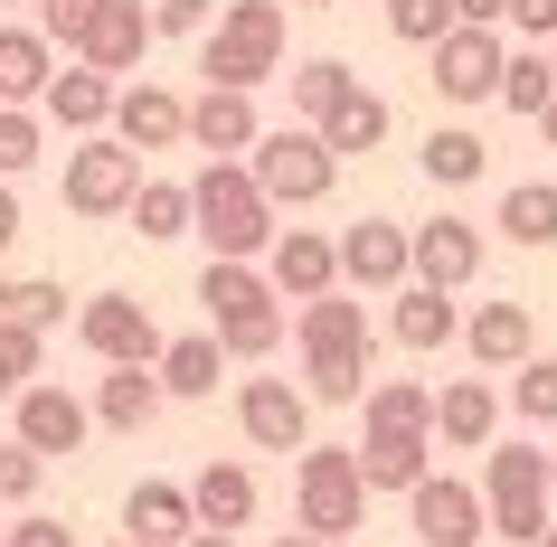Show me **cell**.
<instances>
[{
  "label": "cell",
  "mask_w": 557,
  "mask_h": 547,
  "mask_svg": "<svg viewBox=\"0 0 557 547\" xmlns=\"http://www.w3.org/2000/svg\"><path fill=\"white\" fill-rule=\"evenodd\" d=\"M500 104H510V114H529V123H539V114H548V104H557V58H529V48H520V58L500 66Z\"/></svg>",
  "instance_id": "obj_37"
},
{
  "label": "cell",
  "mask_w": 557,
  "mask_h": 547,
  "mask_svg": "<svg viewBox=\"0 0 557 547\" xmlns=\"http://www.w3.org/2000/svg\"><path fill=\"white\" fill-rule=\"evenodd\" d=\"M133 227L151 246H171V236H199V208H189V179H143L133 189Z\"/></svg>",
  "instance_id": "obj_35"
},
{
  "label": "cell",
  "mask_w": 557,
  "mask_h": 547,
  "mask_svg": "<svg viewBox=\"0 0 557 547\" xmlns=\"http://www.w3.org/2000/svg\"><path fill=\"white\" fill-rule=\"evenodd\" d=\"M10 246H20V189L0 179V256H10Z\"/></svg>",
  "instance_id": "obj_49"
},
{
  "label": "cell",
  "mask_w": 557,
  "mask_h": 547,
  "mask_svg": "<svg viewBox=\"0 0 557 547\" xmlns=\"http://www.w3.org/2000/svg\"><path fill=\"white\" fill-rule=\"evenodd\" d=\"M435 444H454V453H492V444H500V387H492V377H454V387H435Z\"/></svg>",
  "instance_id": "obj_17"
},
{
  "label": "cell",
  "mask_w": 557,
  "mask_h": 547,
  "mask_svg": "<svg viewBox=\"0 0 557 547\" xmlns=\"http://www.w3.org/2000/svg\"><path fill=\"white\" fill-rule=\"evenodd\" d=\"M387 29L407 38V48H435V38L463 29V20H454V0H387Z\"/></svg>",
  "instance_id": "obj_42"
},
{
  "label": "cell",
  "mask_w": 557,
  "mask_h": 547,
  "mask_svg": "<svg viewBox=\"0 0 557 547\" xmlns=\"http://www.w3.org/2000/svg\"><path fill=\"white\" fill-rule=\"evenodd\" d=\"M10 547H76V529H66V519H20Z\"/></svg>",
  "instance_id": "obj_46"
},
{
  "label": "cell",
  "mask_w": 557,
  "mask_h": 547,
  "mask_svg": "<svg viewBox=\"0 0 557 547\" xmlns=\"http://www.w3.org/2000/svg\"><path fill=\"white\" fill-rule=\"evenodd\" d=\"M284 86H294V123H312V133H322V123L359 95V66H350V58H302Z\"/></svg>",
  "instance_id": "obj_28"
},
{
  "label": "cell",
  "mask_w": 557,
  "mask_h": 547,
  "mask_svg": "<svg viewBox=\"0 0 557 547\" xmlns=\"http://www.w3.org/2000/svg\"><path fill=\"white\" fill-rule=\"evenodd\" d=\"M189 142H199L208 161H246V151L264 142V123H256V95H236V86H208L199 104H189Z\"/></svg>",
  "instance_id": "obj_18"
},
{
  "label": "cell",
  "mask_w": 557,
  "mask_h": 547,
  "mask_svg": "<svg viewBox=\"0 0 557 547\" xmlns=\"http://www.w3.org/2000/svg\"><path fill=\"white\" fill-rule=\"evenodd\" d=\"M359 406H369V434H435V387L416 377H379Z\"/></svg>",
  "instance_id": "obj_34"
},
{
  "label": "cell",
  "mask_w": 557,
  "mask_h": 547,
  "mask_svg": "<svg viewBox=\"0 0 557 547\" xmlns=\"http://www.w3.org/2000/svg\"><path fill=\"white\" fill-rule=\"evenodd\" d=\"M463 29H510V0H454Z\"/></svg>",
  "instance_id": "obj_48"
},
{
  "label": "cell",
  "mask_w": 557,
  "mask_h": 547,
  "mask_svg": "<svg viewBox=\"0 0 557 547\" xmlns=\"http://www.w3.org/2000/svg\"><path fill=\"white\" fill-rule=\"evenodd\" d=\"M472 274H482V227H472V217H454V208H444V217H425V227H416V284L463 293Z\"/></svg>",
  "instance_id": "obj_16"
},
{
  "label": "cell",
  "mask_w": 557,
  "mask_h": 547,
  "mask_svg": "<svg viewBox=\"0 0 557 547\" xmlns=\"http://www.w3.org/2000/svg\"><path fill=\"white\" fill-rule=\"evenodd\" d=\"M435 472V434H359V482L369 490H416Z\"/></svg>",
  "instance_id": "obj_24"
},
{
  "label": "cell",
  "mask_w": 557,
  "mask_h": 547,
  "mask_svg": "<svg viewBox=\"0 0 557 547\" xmlns=\"http://www.w3.org/2000/svg\"><path fill=\"white\" fill-rule=\"evenodd\" d=\"M38 369H48V331H29V321H0V406L20 397V387H38Z\"/></svg>",
  "instance_id": "obj_38"
},
{
  "label": "cell",
  "mask_w": 557,
  "mask_h": 547,
  "mask_svg": "<svg viewBox=\"0 0 557 547\" xmlns=\"http://www.w3.org/2000/svg\"><path fill=\"white\" fill-rule=\"evenodd\" d=\"M341 284H359V293L416 284V227H397V217H359V227H341Z\"/></svg>",
  "instance_id": "obj_12"
},
{
  "label": "cell",
  "mask_w": 557,
  "mask_h": 547,
  "mask_svg": "<svg viewBox=\"0 0 557 547\" xmlns=\"http://www.w3.org/2000/svg\"><path fill=\"white\" fill-rule=\"evenodd\" d=\"M302 387L312 406H359L379 377H369V349H302Z\"/></svg>",
  "instance_id": "obj_32"
},
{
  "label": "cell",
  "mask_w": 557,
  "mask_h": 547,
  "mask_svg": "<svg viewBox=\"0 0 557 547\" xmlns=\"http://www.w3.org/2000/svg\"><path fill=\"white\" fill-rule=\"evenodd\" d=\"M133 189H143V151H133V142H114V133H86V142L66 151L58 199L76 208V217H133Z\"/></svg>",
  "instance_id": "obj_7"
},
{
  "label": "cell",
  "mask_w": 557,
  "mask_h": 547,
  "mask_svg": "<svg viewBox=\"0 0 557 547\" xmlns=\"http://www.w3.org/2000/svg\"><path fill=\"white\" fill-rule=\"evenodd\" d=\"M151 38H161V29H151V10H143V0H104V20H95V38L76 48V58L104 66V76H133V66L151 58Z\"/></svg>",
  "instance_id": "obj_23"
},
{
  "label": "cell",
  "mask_w": 557,
  "mask_h": 547,
  "mask_svg": "<svg viewBox=\"0 0 557 547\" xmlns=\"http://www.w3.org/2000/svg\"><path fill=\"white\" fill-rule=\"evenodd\" d=\"M123 538H143V547H189V538H199L189 482H133V500H123Z\"/></svg>",
  "instance_id": "obj_21"
},
{
  "label": "cell",
  "mask_w": 557,
  "mask_h": 547,
  "mask_svg": "<svg viewBox=\"0 0 557 547\" xmlns=\"http://www.w3.org/2000/svg\"><path fill=\"white\" fill-rule=\"evenodd\" d=\"M246 171H256V189L274 208H322L331 179H341V151H331L312 123H284V133H264V142L246 151Z\"/></svg>",
  "instance_id": "obj_6"
},
{
  "label": "cell",
  "mask_w": 557,
  "mask_h": 547,
  "mask_svg": "<svg viewBox=\"0 0 557 547\" xmlns=\"http://www.w3.org/2000/svg\"><path fill=\"white\" fill-rule=\"evenodd\" d=\"M264 274H274V293H284V302H322V293H341V236L284 227L274 246H264Z\"/></svg>",
  "instance_id": "obj_14"
},
{
  "label": "cell",
  "mask_w": 557,
  "mask_h": 547,
  "mask_svg": "<svg viewBox=\"0 0 557 547\" xmlns=\"http://www.w3.org/2000/svg\"><path fill=\"white\" fill-rule=\"evenodd\" d=\"M492 227L510 236V246H557V179H510Z\"/></svg>",
  "instance_id": "obj_31"
},
{
  "label": "cell",
  "mask_w": 557,
  "mask_h": 547,
  "mask_svg": "<svg viewBox=\"0 0 557 547\" xmlns=\"http://www.w3.org/2000/svg\"><path fill=\"white\" fill-rule=\"evenodd\" d=\"M0 321H29V331H58L66 321V284H20V274H0Z\"/></svg>",
  "instance_id": "obj_40"
},
{
  "label": "cell",
  "mask_w": 557,
  "mask_h": 547,
  "mask_svg": "<svg viewBox=\"0 0 557 547\" xmlns=\"http://www.w3.org/2000/svg\"><path fill=\"white\" fill-rule=\"evenodd\" d=\"M500 66H510L500 29H444L435 38V76H425V86H435L444 104H492V95H500Z\"/></svg>",
  "instance_id": "obj_13"
},
{
  "label": "cell",
  "mask_w": 557,
  "mask_h": 547,
  "mask_svg": "<svg viewBox=\"0 0 557 547\" xmlns=\"http://www.w3.org/2000/svg\"><path fill=\"white\" fill-rule=\"evenodd\" d=\"M510 20H520V38H557V0H510Z\"/></svg>",
  "instance_id": "obj_47"
},
{
  "label": "cell",
  "mask_w": 557,
  "mask_h": 547,
  "mask_svg": "<svg viewBox=\"0 0 557 547\" xmlns=\"http://www.w3.org/2000/svg\"><path fill=\"white\" fill-rule=\"evenodd\" d=\"M76 340L104 359V369H161V321H151V302H133V293H95L86 312H76Z\"/></svg>",
  "instance_id": "obj_8"
},
{
  "label": "cell",
  "mask_w": 557,
  "mask_h": 547,
  "mask_svg": "<svg viewBox=\"0 0 557 547\" xmlns=\"http://www.w3.org/2000/svg\"><path fill=\"white\" fill-rule=\"evenodd\" d=\"M58 76V48L48 29H0V104H38Z\"/></svg>",
  "instance_id": "obj_29"
},
{
  "label": "cell",
  "mask_w": 557,
  "mask_h": 547,
  "mask_svg": "<svg viewBox=\"0 0 557 547\" xmlns=\"http://www.w3.org/2000/svg\"><path fill=\"white\" fill-rule=\"evenodd\" d=\"M199 302H208V331L227 340V359H274V349H284V293H274V274H264V264L208 256Z\"/></svg>",
  "instance_id": "obj_2"
},
{
  "label": "cell",
  "mask_w": 557,
  "mask_h": 547,
  "mask_svg": "<svg viewBox=\"0 0 557 547\" xmlns=\"http://www.w3.org/2000/svg\"><path fill=\"white\" fill-rule=\"evenodd\" d=\"M114 142H133V151H180L189 142V104H180L171 86H123V104H114Z\"/></svg>",
  "instance_id": "obj_19"
},
{
  "label": "cell",
  "mask_w": 557,
  "mask_h": 547,
  "mask_svg": "<svg viewBox=\"0 0 557 547\" xmlns=\"http://www.w3.org/2000/svg\"><path fill=\"white\" fill-rule=\"evenodd\" d=\"M218 369H227V340L218 331H189V340L161 349V387L171 397H218Z\"/></svg>",
  "instance_id": "obj_33"
},
{
  "label": "cell",
  "mask_w": 557,
  "mask_h": 547,
  "mask_svg": "<svg viewBox=\"0 0 557 547\" xmlns=\"http://www.w3.org/2000/svg\"><path fill=\"white\" fill-rule=\"evenodd\" d=\"M189 547H236V538H227V529H199V538H189Z\"/></svg>",
  "instance_id": "obj_51"
},
{
  "label": "cell",
  "mask_w": 557,
  "mask_h": 547,
  "mask_svg": "<svg viewBox=\"0 0 557 547\" xmlns=\"http://www.w3.org/2000/svg\"><path fill=\"white\" fill-rule=\"evenodd\" d=\"M463 349L492 377L520 369V359H539V321H529V302H482V312H463Z\"/></svg>",
  "instance_id": "obj_22"
},
{
  "label": "cell",
  "mask_w": 557,
  "mask_h": 547,
  "mask_svg": "<svg viewBox=\"0 0 557 547\" xmlns=\"http://www.w3.org/2000/svg\"><path fill=\"white\" fill-rule=\"evenodd\" d=\"M274 547H350V538H312V529H294V538H274Z\"/></svg>",
  "instance_id": "obj_50"
},
{
  "label": "cell",
  "mask_w": 557,
  "mask_h": 547,
  "mask_svg": "<svg viewBox=\"0 0 557 547\" xmlns=\"http://www.w3.org/2000/svg\"><path fill=\"white\" fill-rule=\"evenodd\" d=\"M416 161H425V179H435V189H472V179L492 171V142H482V133H463V123H435Z\"/></svg>",
  "instance_id": "obj_30"
},
{
  "label": "cell",
  "mask_w": 557,
  "mask_h": 547,
  "mask_svg": "<svg viewBox=\"0 0 557 547\" xmlns=\"http://www.w3.org/2000/svg\"><path fill=\"white\" fill-rule=\"evenodd\" d=\"M539 133H548V142H557V104H548V114H539Z\"/></svg>",
  "instance_id": "obj_52"
},
{
  "label": "cell",
  "mask_w": 557,
  "mask_h": 547,
  "mask_svg": "<svg viewBox=\"0 0 557 547\" xmlns=\"http://www.w3.org/2000/svg\"><path fill=\"white\" fill-rule=\"evenodd\" d=\"M482 510H492V538L539 547V538L557 529L548 453H539V444H492V453H482Z\"/></svg>",
  "instance_id": "obj_4"
},
{
  "label": "cell",
  "mask_w": 557,
  "mask_h": 547,
  "mask_svg": "<svg viewBox=\"0 0 557 547\" xmlns=\"http://www.w3.org/2000/svg\"><path fill=\"white\" fill-rule=\"evenodd\" d=\"M548 490H557V444H548Z\"/></svg>",
  "instance_id": "obj_53"
},
{
  "label": "cell",
  "mask_w": 557,
  "mask_h": 547,
  "mask_svg": "<svg viewBox=\"0 0 557 547\" xmlns=\"http://www.w3.org/2000/svg\"><path fill=\"white\" fill-rule=\"evenodd\" d=\"M38 151H48V114L38 104H0V179L38 171Z\"/></svg>",
  "instance_id": "obj_39"
},
{
  "label": "cell",
  "mask_w": 557,
  "mask_h": 547,
  "mask_svg": "<svg viewBox=\"0 0 557 547\" xmlns=\"http://www.w3.org/2000/svg\"><path fill=\"white\" fill-rule=\"evenodd\" d=\"M218 10H227V0H151V29L161 38H208Z\"/></svg>",
  "instance_id": "obj_44"
},
{
  "label": "cell",
  "mask_w": 557,
  "mask_h": 547,
  "mask_svg": "<svg viewBox=\"0 0 557 547\" xmlns=\"http://www.w3.org/2000/svg\"><path fill=\"white\" fill-rule=\"evenodd\" d=\"M189 208H199V236H208V256H227V264H264V246H274V217L284 208L256 189V171L246 161H208L199 179H189Z\"/></svg>",
  "instance_id": "obj_1"
},
{
  "label": "cell",
  "mask_w": 557,
  "mask_h": 547,
  "mask_svg": "<svg viewBox=\"0 0 557 547\" xmlns=\"http://www.w3.org/2000/svg\"><path fill=\"white\" fill-rule=\"evenodd\" d=\"M510 415H520V425H557V359H520V377H510Z\"/></svg>",
  "instance_id": "obj_41"
},
{
  "label": "cell",
  "mask_w": 557,
  "mask_h": 547,
  "mask_svg": "<svg viewBox=\"0 0 557 547\" xmlns=\"http://www.w3.org/2000/svg\"><path fill=\"white\" fill-rule=\"evenodd\" d=\"M0 547H10V529H0Z\"/></svg>",
  "instance_id": "obj_57"
},
{
  "label": "cell",
  "mask_w": 557,
  "mask_h": 547,
  "mask_svg": "<svg viewBox=\"0 0 557 547\" xmlns=\"http://www.w3.org/2000/svg\"><path fill=\"white\" fill-rule=\"evenodd\" d=\"M189 510H199V529H246V519H256V472H246V462H208L199 482H189Z\"/></svg>",
  "instance_id": "obj_25"
},
{
  "label": "cell",
  "mask_w": 557,
  "mask_h": 547,
  "mask_svg": "<svg viewBox=\"0 0 557 547\" xmlns=\"http://www.w3.org/2000/svg\"><path fill=\"white\" fill-rule=\"evenodd\" d=\"M38 472H48V453H29V444L10 434V444H0V500H10V510L38 500Z\"/></svg>",
  "instance_id": "obj_45"
},
{
  "label": "cell",
  "mask_w": 557,
  "mask_h": 547,
  "mask_svg": "<svg viewBox=\"0 0 557 547\" xmlns=\"http://www.w3.org/2000/svg\"><path fill=\"white\" fill-rule=\"evenodd\" d=\"M539 547H557V529H548V538H539Z\"/></svg>",
  "instance_id": "obj_56"
},
{
  "label": "cell",
  "mask_w": 557,
  "mask_h": 547,
  "mask_svg": "<svg viewBox=\"0 0 557 547\" xmlns=\"http://www.w3.org/2000/svg\"><path fill=\"white\" fill-rule=\"evenodd\" d=\"M387 123H397V114H387V95H379V86H359L350 104L322 123V142L341 151V161H359V151H379V142H387Z\"/></svg>",
  "instance_id": "obj_36"
},
{
  "label": "cell",
  "mask_w": 557,
  "mask_h": 547,
  "mask_svg": "<svg viewBox=\"0 0 557 547\" xmlns=\"http://www.w3.org/2000/svg\"><path fill=\"white\" fill-rule=\"evenodd\" d=\"M95 20H104V0H38V29H48V48H86L95 38Z\"/></svg>",
  "instance_id": "obj_43"
},
{
  "label": "cell",
  "mask_w": 557,
  "mask_h": 547,
  "mask_svg": "<svg viewBox=\"0 0 557 547\" xmlns=\"http://www.w3.org/2000/svg\"><path fill=\"white\" fill-rule=\"evenodd\" d=\"M114 547H143V538H114Z\"/></svg>",
  "instance_id": "obj_55"
},
{
  "label": "cell",
  "mask_w": 557,
  "mask_h": 547,
  "mask_svg": "<svg viewBox=\"0 0 557 547\" xmlns=\"http://www.w3.org/2000/svg\"><path fill=\"white\" fill-rule=\"evenodd\" d=\"M407 538H425V547H482V538H492V510H482V490H472V482L425 472V482L407 490Z\"/></svg>",
  "instance_id": "obj_10"
},
{
  "label": "cell",
  "mask_w": 557,
  "mask_h": 547,
  "mask_svg": "<svg viewBox=\"0 0 557 547\" xmlns=\"http://www.w3.org/2000/svg\"><path fill=\"white\" fill-rule=\"evenodd\" d=\"M199 76L208 86H236V95L274 86L284 76V0H227L218 29L199 38Z\"/></svg>",
  "instance_id": "obj_3"
},
{
  "label": "cell",
  "mask_w": 557,
  "mask_h": 547,
  "mask_svg": "<svg viewBox=\"0 0 557 547\" xmlns=\"http://www.w3.org/2000/svg\"><path fill=\"white\" fill-rule=\"evenodd\" d=\"M171 406V387H161V369H114L104 387H95V425H114V434H143L151 415Z\"/></svg>",
  "instance_id": "obj_26"
},
{
  "label": "cell",
  "mask_w": 557,
  "mask_h": 547,
  "mask_svg": "<svg viewBox=\"0 0 557 547\" xmlns=\"http://www.w3.org/2000/svg\"><path fill=\"white\" fill-rule=\"evenodd\" d=\"M114 104H123V86L114 76H104V66H58V76H48V95H38V114L58 123V133H76V142H86V133H114Z\"/></svg>",
  "instance_id": "obj_15"
},
{
  "label": "cell",
  "mask_w": 557,
  "mask_h": 547,
  "mask_svg": "<svg viewBox=\"0 0 557 547\" xmlns=\"http://www.w3.org/2000/svg\"><path fill=\"white\" fill-rule=\"evenodd\" d=\"M294 10H331V0H294Z\"/></svg>",
  "instance_id": "obj_54"
},
{
  "label": "cell",
  "mask_w": 557,
  "mask_h": 547,
  "mask_svg": "<svg viewBox=\"0 0 557 547\" xmlns=\"http://www.w3.org/2000/svg\"><path fill=\"white\" fill-rule=\"evenodd\" d=\"M294 340L302 349H369V302H350V284L322 302H294Z\"/></svg>",
  "instance_id": "obj_27"
},
{
  "label": "cell",
  "mask_w": 557,
  "mask_h": 547,
  "mask_svg": "<svg viewBox=\"0 0 557 547\" xmlns=\"http://www.w3.org/2000/svg\"><path fill=\"white\" fill-rule=\"evenodd\" d=\"M359 519H369L359 444H302V453H294V529H312V538H350Z\"/></svg>",
  "instance_id": "obj_5"
},
{
  "label": "cell",
  "mask_w": 557,
  "mask_h": 547,
  "mask_svg": "<svg viewBox=\"0 0 557 547\" xmlns=\"http://www.w3.org/2000/svg\"><path fill=\"white\" fill-rule=\"evenodd\" d=\"M236 434L256 453H302L312 444V387H294V377H246L236 387Z\"/></svg>",
  "instance_id": "obj_9"
},
{
  "label": "cell",
  "mask_w": 557,
  "mask_h": 547,
  "mask_svg": "<svg viewBox=\"0 0 557 547\" xmlns=\"http://www.w3.org/2000/svg\"><path fill=\"white\" fill-rule=\"evenodd\" d=\"M10 434L29 444V453H48V462H66V453H86V434H95V406L86 397H66V387H20L10 397Z\"/></svg>",
  "instance_id": "obj_11"
},
{
  "label": "cell",
  "mask_w": 557,
  "mask_h": 547,
  "mask_svg": "<svg viewBox=\"0 0 557 547\" xmlns=\"http://www.w3.org/2000/svg\"><path fill=\"white\" fill-rule=\"evenodd\" d=\"M387 340L397 349H444V340H463V312H454V293H435V284H397L387 293Z\"/></svg>",
  "instance_id": "obj_20"
}]
</instances>
